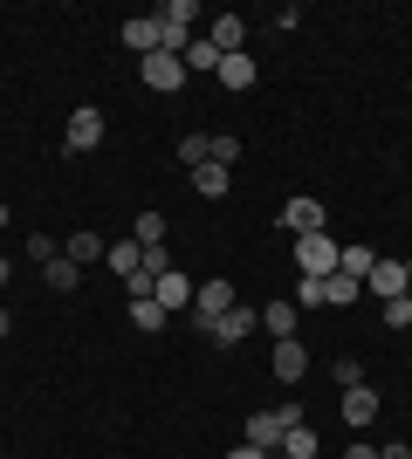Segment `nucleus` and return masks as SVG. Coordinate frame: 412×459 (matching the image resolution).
Wrapping results in <instances>:
<instances>
[{"mask_svg":"<svg viewBox=\"0 0 412 459\" xmlns=\"http://www.w3.org/2000/svg\"><path fill=\"white\" fill-rule=\"evenodd\" d=\"M289 425H302V404H268V411H255V419H248V446H261V453H275Z\"/></svg>","mask_w":412,"mask_h":459,"instance_id":"obj_1","label":"nucleus"},{"mask_svg":"<svg viewBox=\"0 0 412 459\" xmlns=\"http://www.w3.org/2000/svg\"><path fill=\"white\" fill-rule=\"evenodd\" d=\"M337 254H344V247H337L330 233H295V268L310 274V281H323V274H337Z\"/></svg>","mask_w":412,"mask_h":459,"instance_id":"obj_2","label":"nucleus"},{"mask_svg":"<svg viewBox=\"0 0 412 459\" xmlns=\"http://www.w3.org/2000/svg\"><path fill=\"white\" fill-rule=\"evenodd\" d=\"M97 144H103V110H97V103L69 110V124H62V152H97Z\"/></svg>","mask_w":412,"mask_h":459,"instance_id":"obj_3","label":"nucleus"},{"mask_svg":"<svg viewBox=\"0 0 412 459\" xmlns=\"http://www.w3.org/2000/svg\"><path fill=\"white\" fill-rule=\"evenodd\" d=\"M227 308H234V281H220V274H214L206 288H193V323L199 329H214Z\"/></svg>","mask_w":412,"mask_h":459,"instance_id":"obj_4","label":"nucleus"},{"mask_svg":"<svg viewBox=\"0 0 412 459\" xmlns=\"http://www.w3.org/2000/svg\"><path fill=\"white\" fill-rule=\"evenodd\" d=\"M206 41H214L220 56H248V21L241 14H214L206 21Z\"/></svg>","mask_w":412,"mask_h":459,"instance_id":"obj_5","label":"nucleus"},{"mask_svg":"<svg viewBox=\"0 0 412 459\" xmlns=\"http://www.w3.org/2000/svg\"><path fill=\"white\" fill-rule=\"evenodd\" d=\"M282 233H323V199L295 192L289 206H282Z\"/></svg>","mask_w":412,"mask_h":459,"instance_id":"obj_6","label":"nucleus"},{"mask_svg":"<svg viewBox=\"0 0 412 459\" xmlns=\"http://www.w3.org/2000/svg\"><path fill=\"white\" fill-rule=\"evenodd\" d=\"M137 76L152 82L158 96H172L179 82H186V62H179V56H165V48H158V56H145V69H137Z\"/></svg>","mask_w":412,"mask_h":459,"instance_id":"obj_7","label":"nucleus"},{"mask_svg":"<svg viewBox=\"0 0 412 459\" xmlns=\"http://www.w3.org/2000/svg\"><path fill=\"white\" fill-rule=\"evenodd\" d=\"M255 329H261V316H255L248 302H234L214 329H206V336H214V343H241V336H255Z\"/></svg>","mask_w":412,"mask_h":459,"instance_id":"obj_8","label":"nucleus"},{"mask_svg":"<svg viewBox=\"0 0 412 459\" xmlns=\"http://www.w3.org/2000/svg\"><path fill=\"white\" fill-rule=\"evenodd\" d=\"M275 377H282V384H302V377H310V343L282 336V343H275Z\"/></svg>","mask_w":412,"mask_h":459,"instance_id":"obj_9","label":"nucleus"},{"mask_svg":"<svg viewBox=\"0 0 412 459\" xmlns=\"http://www.w3.org/2000/svg\"><path fill=\"white\" fill-rule=\"evenodd\" d=\"M337 411H344V425H357V432H364V425L378 419V391H372V384H351V391L337 398Z\"/></svg>","mask_w":412,"mask_h":459,"instance_id":"obj_10","label":"nucleus"},{"mask_svg":"<svg viewBox=\"0 0 412 459\" xmlns=\"http://www.w3.org/2000/svg\"><path fill=\"white\" fill-rule=\"evenodd\" d=\"M152 295H158V308H165V316H179V308H193V281H186V274H158V288H152Z\"/></svg>","mask_w":412,"mask_h":459,"instance_id":"obj_11","label":"nucleus"},{"mask_svg":"<svg viewBox=\"0 0 412 459\" xmlns=\"http://www.w3.org/2000/svg\"><path fill=\"white\" fill-rule=\"evenodd\" d=\"M357 295H364V281H351V274H323V281H316V302L323 308H351Z\"/></svg>","mask_w":412,"mask_h":459,"instance_id":"obj_12","label":"nucleus"},{"mask_svg":"<svg viewBox=\"0 0 412 459\" xmlns=\"http://www.w3.org/2000/svg\"><path fill=\"white\" fill-rule=\"evenodd\" d=\"M406 261H378L372 268V281H364V295H385V302H392V295H406Z\"/></svg>","mask_w":412,"mask_h":459,"instance_id":"obj_13","label":"nucleus"},{"mask_svg":"<svg viewBox=\"0 0 412 459\" xmlns=\"http://www.w3.org/2000/svg\"><path fill=\"white\" fill-rule=\"evenodd\" d=\"M179 62H186V76H220V48H214L206 35L186 41V56H179Z\"/></svg>","mask_w":412,"mask_h":459,"instance_id":"obj_14","label":"nucleus"},{"mask_svg":"<svg viewBox=\"0 0 412 459\" xmlns=\"http://www.w3.org/2000/svg\"><path fill=\"white\" fill-rule=\"evenodd\" d=\"M103 268L118 274V281H131V274L145 268V247H137V240H110V254H103Z\"/></svg>","mask_w":412,"mask_h":459,"instance_id":"obj_15","label":"nucleus"},{"mask_svg":"<svg viewBox=\"0 0 412 459\" xmlns=\"http://www.w3.org/2000/svg\"><path fill=\"white\" fill-rule=\"evenodd\" d=\"M124 48H137V56H158V14L124 21Z\"/></svg>","mask_w":412,"mask_h":459,"instance_id":"obj_16","label":"nucleus"},{"mask_svg":"<svg viewBox=\"0 0 412 459\" xmlns=\"http://www.w3.org/2000/svg\"><path fill=\"white\" fill-rule=\"evenodd\" d=\"M193 192H199V199H227V192H234V172H227V165H199Z\"/></svg>","mask_w":412,"mask_h":459,"instance_id":"obj_17","label":"nucleus"},{"mask_svg":"<svg viewBox=\"0 0 412 459\" xmlns=\"http://www.w3.org/2000/svg\"><path fill=\"white\" fill-rule=\"evenodd\" d=\"M62 254H69L76 268H90V261H103V254H110V240H97V233H69V240H62Z\"/></svg>","mask_w":412,"mask_h":459,"instance_id":"obj_18","label":"nucleus"},{"mask_svg":"<svg viewBox=\"0 0 412 459\" xmlns=\"http://www.w3.org/2000/svg\"><path fill=\"white\" fill-rule=\"evenodd\" d=\"M261 329H268L275 343H282V336H295V302H261Z\"/></svg>","mask_w":412,"mask_h":459,"instance_id":"obj_19","label":"nucleus"},{"mask_svg":"<svg viewBox=\"0 0 412 459\" xmlns=\"http://www.w3.org/2000/svg\"><path fill=\"white\" fill-rule=\"evenodd\" d=\"M131 240H137V247H165V212L145 206V212H137V227H131Z\"/></svg>","mask_w":412,"mask_h":459,"instance_id":"obj_20","label":"nucleus"},{"mask_svg":"<svg viewBox=\"0 0 412 459\" xmlns=\"http://www.w3.org/2000/svg\"><path fill=\"white\" fill-rule=\"evenodd\" d=\"M372 268H378L372 247H344V254H337V274H351V281H372Z\"/></svg>","mask_w":412,"mask_h":459,"instance_id":"obj_21","label":"nucleus"},{"mask_svg":"<svg viewBox=\"0 0 412 459\" xmlns=\"http://www.w3.org/2000/svg\"><path fill=\"white\" fill-rule=\"evenodd\" d=\"M41 281L56 288V295H76V281H83V268H76V261H69V254H62V261H48V268H41Z\"/></svg>","mask_w":412,"mask_h":459,"instance_id":"obj_22","label":"nucleus"},{"mask_svg":"<svg viewBox=\"0 0 412 459\" xmlns=\"http://www.w3.org/2000/svg\"><path fill=\"white\" fill-rule=\"evenodd\" d=\"M275 453H282V459H316V432H310V425H289Z\"/></svg>","mask_w":412,"mask_h":459,"instance_id":"obj_23","label":"nucleus"},{"mask_svg":"<svg viewBox=\"0 0 412 459\" xmlns=\"http://www.w3.org/2000/svg\"><path fill=\"white\" fill-rule=\"evenodd\" d=\"M220 82H227V90H248V82H255V56H220Z\"/></svg>","mask_w":412,"mask_h":459,"instance_id":"obj_24","label":"nucleus"},{"mask_svg":"<svg viewBox=\"0 0 412 459\" xmlns=\"http://www.w3.org/2000/svg\"><path fill=\"white\" fill-rule=\"evenodd\" d=\"M234 158H241V137L234 131H214V137H206V165H227V172H234Z\"/></svg>","mask_w":412,"mask_h":459,"instance_id":"obj_25","label":"nucleus"},{"mask_svg":"<svg viewBox=\"0 0 412 459\" xmlns=\"http://www.w3.org/2000/svg\"><path fill=\"white\" fill-rule=\"evenodd\" d=\"M131 323L145 329V336H158V329L172 323V316H165V308H158V295H145V302H131Z\"/></svg>","mask_w":412,"mask_h":459,"instance_id":"obj_26","label":"nucleus"},{"mask_svg":"<svg viewBox=\"0 0 412 459\" xmlns=\"http://www.w3.org/2000/svg\"><path fill=\"white\" fill-rule=\"evenodd\" d=\"M206 137H214V131H186V137H179V158H186L193 172L206 165Z\"/></svg>","mask_w":412,"mask_h":459,"instance_id":"obj_27","label":"nucleus"},{"mask_svg":"<svg viewBox=\"0 0 412 459\" xmlns=\"http://www.w3.org/2000/svg\"><path fill=\"white\" fill-rule=\"evenodd\" d=\"M28 261H35V268H48V261H62V240H48V233H35V240H28Z\"/></svg>","mask_w":412,"mask_h":459,"instance_id":"obj_28","label":"nucleus"},{"mask_svg":"<svg viewBox=\"0 0 412 459\" xmlns=\"http://www.w3.org/2000/svg\"><path fill=\"white\" fill-rule=\"evenodd\" d=\"M330 377H337V391H351V384H364V364H357V357H337Z\"/></svg>","mask_w":412,"mask_h":459,"instance_id":"obj_29","label":"nucleus"},{"mask_svg":"<svg viewBox=\"0 0 412 459\" xmlns=\"http://www.w3.org/2000/svg\"><path fill=\"white\" fill-rule=\"evenodd\" d=\"M385 329H412V302H406V295H392V302H385Z\"/></svg>","mask_w":412,"mask_h":459,"instance_id":"obj_30","label":"nucleus"},{"mask_svg":"<svg viewBox=\"0 0 412 459\" xmlns=\"http://www.w3.org/2000/svg\"><path fill=\"white\" fill-rule=\"evenodd\" d=\"M378 459H412V446H406V439H392V446H378Z\"/></svg>","mask_w":412,"mask_h":459,"instance_id":"obj_31","label":"nucleus"},{"mask_svg":"<svg viewBox=\"0 0 412 459\" xmlns=\"http://www.w3.org/2000/svg\"><path fill=\"white\" fill-rule=\"evenodd\" d=\"M227 459H275V453H261V446H248V439H241V446H234Z\"/></svg>","mask_w":412,"mask_h":459,"instance_id":"obj_32","label":"nucleus"},{"mask_svg":"<svg viewBox=\"0 0 412 459\" xmlns=\"http://www.w3.org/2000/svg\"><path fill=\"white\" fill-rule=\"evenodd\" d=\"M344 459H378V446H372V439H357V446H351Z\"/></svg>","mask_w":412,"mask_h":459,"instance_id":"obj_33","label":"nucleus"},{"mask_svg":"<svg viewBox=\"0 0 412 459\" xmlns=\"http://www.w3.org/2000/svg\"><path fill=\"white\" fill-rule=\"evenodd\" d=\"M7 274H14V261H7V254H0V288H7Z\"/></svg>","mask_w":412,"mask_h":459,"instance_id":"obj_34","label":"nucleus"},{"mask_svg":"<svg viewBox=\"0 0 412 459\" xmlns=\"http://www.w3.org/2000/svg\"><path fill=\"white\" fill-rule=\"evenodd\" d=\"M7 329H14V316H7V308H0V336H7Z\"/></svg>","mask_w":412,"mask_h":459,"instance_id":"obj_35","label":"nucleus"},{"mask_svg":"<svg viewBox=\"0 0 412 459\" xmlns=\"http://www.w3.org/2000/svg\"><path fill=\"white\" fill-rule=\"evenodd\" d=\"M7 220H14V212H7V199H0V227H7Z\"/></svg>","mask_w":412,"mask_h":459,"instance_id":"obj_36","label":"nucleus"},{"mask_svg":"<svg viewBox=\"0 0 412 459\" xmlns=\"http://www.w3.org/2000/svg\"><path fill=\"white\" fill-rule=\"evenodd\" d=\"M406 302H412V274H406Z\"/></svg>","mask_w":412,"mask_h":459,"instance_id":"obj_37","label":"nucleus"}]
</instances>
